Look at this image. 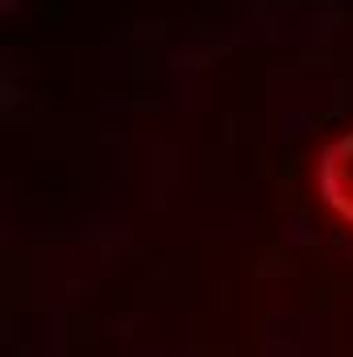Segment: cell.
I'll use <instances>...</instances> for the list:
<instances>
[{
    "instance_id": "obj_1",
    "label": "cell",
    "mask_w": 353,
    "mask_h": 357,
    "mask_svg": "<svg viewBox=\"0 0 353 357\" xmlns=\"http://www.w3.org/2000/svg\"><path fill=\"white\" fill-rule=\"evenodd\" d=\"M320 195H324V204L345 220L353 225V129L345 137H337L324 154H320Z\"/></svg>"
}]
</instances>
